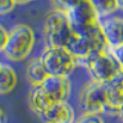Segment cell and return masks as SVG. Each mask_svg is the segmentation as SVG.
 <instances>
[{
    "label": "cell",
    "mask_w": 123,
    "mask_h": 123,
    "mask_svg": "<svg viewBox=\"0 0 123 123\" xmlns=\"http://www.w3.org/2000/svg\"><path fill=\"white\" fill-rule=\"evenodd\" d=\"M26 76H27L28 81L33 86H39L49 75L46 71V69H44V67L42 64V62H41L39 58H38V59H33L27 65Z\"/></svg>",
    "instance_id": "13"
},
{
    "label": "cell",
    "mask_w": 123,
    "mask_h": 123,
    "mask_svg": "<svg viewBox=\"0 0 123 123\" xmlns=\"http://www.w3.org/2000/svg\"><path fill=\"white\" fill-rule=\"evenodd\" d=\"M39 60L48 73V75L68 78L76 65V59L65 48H49L47 47Z\"/></svg>",
    "instance_id": "4"
},
{
    "label": "cell",
    "mask_w": 123,
    "mask_h": 123,
    "mask_svg": "<svg viewBox=\"0 0 123 123\" xmlns=\"http://www.w3.org/2000/svg\"><path fill=\"white\" fill-rule=\"evenodd\" d=\"M117 9L123 10V0H117Z\"/></svg>",
    "instance_id": "21"
},
{
    "label": "cell",
    "mask_w": 123,
    "mask_h": 123,
    "mask_svg": "<svg viewBox=\"0 0 123 123\" xmlns=\"http://www.w3.org/2000/svg\"><path fill=\"white\" fill-rule=\"evenodd\" d=\"M6 38H7V32H6V30H5L4 27L0 26V52H3V50H4Z\"/></svg>",
    "instance_id": "20"
},
{
    "label": "cell",
    "mask_w": 123,
    "mask_h": 123,
    "mask_svg": "<svg viewBox=\"0 0 123 123\" xmlns=\"http://www.w3.org/2000/svg\"><path fill=\"white\" fill-rule=\"evenodd\" d=\"M17 83V76L15 70L6 64L0 67V95H6L11 92Z\"/></svg>",
    "instance_id": "14"
},
{
    "label": "cell",
    "mask_w": 123,
    "mask_h": 123,
    "mask_svg": "<svg viewBox=\"0 0 123 123\" xmlns=\"http://www.w3.org/2000/svg\"><path fill=\"white\" fill-rule=\"evenodd\" d=\"M33 44V30L27 25H17L10 32H7V38L3 53L6 58L11 60H22L31 53Z\"/></svg>",
    "instance_id": "3"
},
{
    "label": "cell",
    "mask_w": 123,
    "mask_h": 123,
    "mask_svg": "<svg viewBox=\"0 0 123 123\" xmlns=\"http://www.w3.org/2000/svg\"><path fill=\"white\" fill-rule=\"evenodd\" d=\"M118 116H119V117H121V118L123 119V106H122V107L119 108V113H118Z\"/></svg>",
    "instance_id": "23"
},
{
    "label": "cell",
    "mask_w": 123,
    "mask_h": 123,
    "mask_svg": "<svg viewBox=\"0 0 123 123\" xmlns=\"http://www.w3.org/2000/svg\"><path fill=\"white\" fill-rule=\"evenodd\" d=\"M108 50L111 52V54L115 57V59L118 62V64L123 69V44H119L115 48H108Z\"/></svg>",
    "instance_id": "19"
},
{
    "label": "cell",
    "mask_w": 123,
    "mask_h": 123,
    "mask_svg": "<svg viewBox=\"0 0 123 123\" xmlns=\"http://www.w3.org/2000/svg\"><path fill=\"white\" fill-rule=\"evenodd\" d=\"M95 7L100 18H105L112 15L117 10V0H89Z\"/></svg>",
    "instance_id": "15"
},
{
    "label": "cell",
    "mask_w": 123,
    "mask_h": 123,
    "mask_svg": "<svg viewBox=\"0 0 123 123\" xmlns=\"http://www.w3.org/2000/svg\"><path fill=\"white\" fill-rule=\"evenodd\" d=\"M83 62L85 63L89 73L91 74L92 81H97V83H107L119 71H122V67L118 64V62L108 49Z\"/></svg>",
    "instance_id": "5"
},
{
    "label": "cell",
    "mask_w": 123,
    "mask_h": 123,
    "mask_svg": "<svg viewBox=\"0 0 123 123\" xmlns=\"http://www.w3.org/2000/svg\"><path fill=\"white\" fill-rule=\"evenodd\" d=\"M0 67H1V64H0Z\"/></svg>",
    "instance_id": "25"
},
{
    "label": "cell",
    "mask_w": 123,
    "mask_h": 123,
    "mask_svg": "<svg viewBox=\"0 0 123 123\" xmlns=\"http://www.w3.org/2000/svg\"><path fill=\"white\" fill-rule=\"evenodd\" d=\"M28 1H31V0H15L16 4H25V3H28Z\"/></svg>",
    "instance_id": "22"
},
{
    "label": "cell",
    "mask_w": 123,
    "mask_h": 123,
    "mask_svg": "<svg viewBox=\"0 0 123 123\" xmlns=\"http://www.w3.org/2000/svg\"><path fill=\"white\" fill-rule=\"evenodd\" d=\"M39 86L52 98L54 104L67 102L71 91L70 81L68 78H59V76H52V75H49Z\"/></svg>",
    "instance_id": "9"
},
{
    "label": "cell",
    "mask_w": 123,
    "mask_h": 123,
    "mask_svg": "<svg viewBox=\"0 0 123 123\" xmlns=\"http://www.w3.org/2000/svg\"><path fill=\"white\" fill-rule=\"evenodd\" d=\"M107 94V106L105 113L118 115L119 108L123 106V70L105 83Z\"/></svg>",
    "instance_id": "8"
},
{
    "label": "cell",
    "mask_w": 123,
    "mask_h": 123,
    "mask_svg": "<svg viewBox=\"0 0 123 123\" xmlns=\"http://www.w3.org/2000/svg\"><path fill=\"white\" fill-rule=\"evenodd\" d=\"M70 26L75 35H84L100 26L101 18L89 0H83L67 12Z\"/></svg>",
    "instance_id": "6"
},
{
    "label": "cell",
    "mask_w": 123,
    "mask_h": 123,
    "mask_svg": "<svg viewBox=\"0 0 123 123\" xmlns=\"http://www.w3.org/2000/svg\"><path fill=\"white\" fill-rule=\"evenodd\" d=\"M100 24L108 48H115L123 44V18L108 16L101 18Z\"/></svg>",
    "instance_id": "10"
},
{
    "label": "cell",
    "mask_w": 123,
    "mask_h": 123,
    "mask_svg": "<svg viewBox=\"0 0 123 123\" xmlns=\"http://www.w3.org/2000/svg\"><path fill=\"white\" fill-rule=\"evenodd\" d=\"M44 33L47 47L65 49L75 35L67 14L59 10H55L48 15L44 24Z\"/></svg>",
    "instance_id": "2"
},
{
    "label": "cell",
    "mask_w": 123,
    "mask_h": 123,
    "mask_svg": "<svg viewBox=\"0 0 123 123\" xmlns=\"http://www.w3.org/2000/svg\"><path fill=\"white\" fill-rule=\"evenodd\" d=\"M16 5L17 4L15 3V0H0V15H5L12 11Z\"/></svg>",
    "instance_id": "18"
},
{
    "label": "cell",
    "mask_w": 123,
    "mask_h": 123,
    "mask_svg": "<svg viewBox=\"0 0 123 123\" xmlns=\"http://www.w3.org/2000/svg\"><path fill=\"white\" fill-rule=\"evenodd\" d=\"M122 70H123V69H122Z\"/></svg>",
    "instance_id": "26"
},
{
    "label": "cell",
    "mask_w": 123,
    "mask_h": 123,
    "mask_svg": "<svg viewBox=\"0 0 123 123\" xmlns=\"http://www.w3.org/2000/svg\"><path fill=\"white\" fill-rule=\"evenodd\" d=\"M108 49L106 38L101 28V24L95 30L84 35H74L69 42L67 50L76 60H85L95 54Z\"/></svg>",
    "instance_id": "1"
},
{
    "label": "cell",
    "mask_w": 123,
    "mask_h": 123,
    "mask_svg": "<svg viewBox=\"0 0 123 123\" xmlns=\"http://www.w3.org/2000/svg\"><path fill=\"white\" fill-rule=\"evenodd\" d=\"M3 116H4V113H3V111H1V108H0V123H1V119H3Z\"/></svg>",
    "instance_id": "24"
},
{
    "label": "cell",
    "mask_w": 123,
    "mask_h": 123,
    "mask_svg": "<svg viewBox=\"0 0 123 123\" xmlns=\"http://www.w3.org/2000/svg\"><path fill=\"white\" fill-rule=\"evenodd\" d=\"M83 0H53V3L57 6V10L63 12H69L73 7H75L79 3H81Z\"/></svg>",
    "instance_id": "16"
},
{
    "label": "cell",
    "mask_w": 123,
    "mask_h": 123,
    "mask_svg": "<svg viewBox=\"0 0 123 123\" xmlns=\"http://www.w3.org/2000/svg\"><path fill=\"white\" fill-rule=\"evenodd\" d=\"M75 123H105L100 115H83Z\"/></svg>",
    "instance_id": "17"
},
{
    "label": "cell",
    "mask_w": 123,
    "mask_h": 123,
    "mask_svg": "<svg viewBox=\"0 0 123 123\" xmlns=\"http://www.w3.org/2000/svg\"><path fill=\"white\" fill-rule=\"evenodd\" d=\"M28 104H30L31 110L37 116L42 117V115L44 112H47L54 105V102L46 94L44 90L41 86H33L31 89L30 95H28Z\"/></svg>",
    "instance_id": "12"
},
{
    "label": "cell",
    "mask_w": 123,
    "mask_h": 123,
    "mask_svg": "<svg viewBox=\"0 0 123 123\" xmlns=\"http://www.w3.org/2000/svg\"><path fill=\"white\" fill-rule=\"evenodd\" d=\"M44 123H75V111L68 102L54 104L41 117Z\"/></svg>",
    "instance_id": "11"
},
{
    "label": "cell",
    "mask_w": 123,
    "mask_h": 123,
    "mask_svg": "<svg viewBox=\"0 0 123 123\" xmlns=\"http://www.w3.org/2000/svg\"><path fill=\"white\" fill-rule=\"evenodd\" d=\"M80 110L83 115H100L105 113L107 106V94L105 83L92 81L80 95Z\"/></svg>",
    "instance_id": "7"
}]
</instances>
